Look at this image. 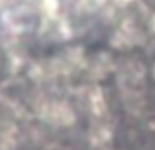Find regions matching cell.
<instances>
[]
</instances>
